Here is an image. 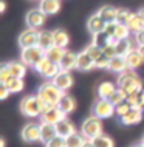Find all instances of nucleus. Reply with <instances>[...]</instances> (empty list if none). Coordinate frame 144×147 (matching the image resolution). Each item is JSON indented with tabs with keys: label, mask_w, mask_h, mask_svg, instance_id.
Instances as JSON below:
<instances>
[{
	"label": "nucleus",
	"mask_w": 144,
	"mask_h": 147,
	"mask_svg": "<svg viewBox=\"0 0 144 147\" xmlns=\"http://www.w3.org/2000/svg\"><path fill=\"white\" fill-rule=\"evenodd\" d=\"M48 109V105L39 96H25L20 101V112L28 118H37L42 116L43 112Z\"/></svg>",
	"instance_id": "nucleus-1"
},
{
	"label": "nucleus",
	"mask_w": 144,
	"mask_h": 147,
	"mask_svg": "<svg viewBox=\"0 0 144 147\" xmlns=\"http://www.w3.org/2000/svg\"><path fill=\"white\" fill-rule=\"evenodd\" d=\"M118 88L124 90L127 94L132 93H141L144 90L143 82L132 70H127L126 73H121L118 78Z\"/></svg>",
	"instance_id": "nucleus-2"
},
{
	"label": "nucleus",
	"mask_w": 144,
	"mask_h": 147,
	"mask_svg": "<svg viewBox=\"0 0 144 147\" xmlns=\"http://www.w3.org/2000/svg\"><path fill=\"white\" fill-rule=\"evenodd\" d=\"M37 96L41 98L48 107H56L59 104V101H61V98L64 96V91L59 88V87H56L53 84V81H50V82H45V84H42L39 87Z\"/></svg>",
	"instance_id": "nucleus-3"
},
{
	"label": "nucleus",
	"mask_w": 144,
	"mask_h": 147,
	"mask_svg": "<svg viewBox=\"0 0 144 147\" xmlns=\"http://www.w3.org/2000/svg\"><path fill=\"white\" fill-rule=\"evenodd\" d=\"M81 133L85 136L87 141H93L96 136L102 135V119H99V118H96L91 115L90 118H87L85 121L82 122Z\"/></svg>",
	"instance_id": "nucleus-4"
},
{
	"label": "nucleus",
	"mask_w": 144,
	"mask_h": 147,
	"mask_svg": "<svg viewBox=\"0 0 144 147\" xmlns=\"http://www.w3.org/2000/svg\"><path fill=\"white\" fill-rule=\"evenodd\" d=\"M45 57V50H42L41 47H31V48L22 50L20 61L25 63L26 67H34L41 59Z\"/></svg>",
	"instance_id": "nucleus-5"
},
{
	"label": "nucleus",
	"mask_w": 144,
	"mask_h": 147,
	"mask_svg": "<svg viewBox=\"0 0 144 147\" xmlns=\"http://www.w3.org/2000/svg\"><path fill=\"white\" fill-rule=\"evenodd\" d=\"M93 116L99 118V119H107L115 115V105L112 104L109 99H98L93 104Z\"/></svg>",
	"instance_id": "nucleus-6"
},
{
	"label": "nucleus",
	"mask_w": 144,
	"mask_h": 147,
	"mask_svg": "<svg viewBox=\"0 0 144 147\" xmlns=\"http://www.w3.org/2000/svg\"><path fill=\"white\" fill-rule=\"evenodd\" d=\"M39 36L41 31L34 30V28H26L25 31H22L19 36V45L22 50L31 48V47H39Z\"/></svg>",
	"instance_id": "nucleus-7"
},
{
	"label": "nucleus",
	"mask_w": 144,
	"mask_h": 147,
	"mask_svg": "<svg viewBox=\"0 0 144 147\" xmlns=\"http://www.w3.org/2000/svg\"><path fill=\"white\" fill-rule=\"evenodd\" d=\"M22 140L25 142H37L41 141V122H28L22 129Z\"/></svg>",
	"instance_id": "nucleus-8"
},
{
	"label": "nucleus",
	"mask_w": 144,
	"mask_h": 147,
	"mask_svg": "<svg viewBox=\"0 0 144 147\" xmlns=\"http://www.w3.org/2000/svg\"><path fill=\"white\" fill-rule=\"evenodd\" d=\"M47 22V14L41 9H31L30 13L26 14V23L28 28H34L39 30L43 26V23Z\"/></svg>",
	"instance_id": "nucleus-9"
},
{
	"label": "nucleus",
	"mask_w": 144,
	"mask_h": 147,
	"mask_svg": "<svg viewBox=\"0 0 144 147\" xmlns=\"http://www.w3.org/2000/svg\"><path fill=\"white\" fill-rule=\"evenodd\" d=\"M62 119H65V115L57 105L56 107H48V109L43 112V115L41 116V122H48V124H57Z\"/></svg>",
	"instance_id": "nucleus-10"
},
{
	"label": "nucleus",
	"mask_w": 144,
	"mask_h": 147,
	"mask_svg": "<svg viewBox=\"0 0 144 147\" xmlns=\"http://www.w3.org/2000/svg\"><path fill=\"white\" fill-rule=\"evenodd\" d=\"M105 25H107V22L104 20V19H102L98 13L93 14V16H90L89 22H87V28H89V31H90V33L93 34V36L104 33V30H105Z\"/></svg>",
	"instance_id": "nucleus-11"
},
{
	"label": "nucleus",
	"mask_w": 144,
	"mask_h": 147,
	"mask_svg": "<svg viewBox=\"0 0 144 147\" xmlns=\"http://www.w3.org/2000/svg\"><path fill=\"white\" fill-rule=\"evenodd\" d=\"M53 84L56 87H59V88L65 93V91H68L71 88V85H73V76H71L70 71H62L61 70V73L53 79Z\"/></svg>",
	"instance_id": "nucleus-12"
},
{
	"label": "nucleus",
	"mask_w": 144,
	"mask_h": 147,
	"mask_svg": "<svg viewBox=\"0 0 144 147\" xmlns=\"http://www.w3.org/2000/svg\"><path fill=\"white\" fill-rule=\"evenodd\" d=\"M76 68L81 70V71L93 70V68H96V62H95V59L84 50L81 53H78V65H76Z\"/></svg>",
	"instance_id": "nucleus-13"
},
{
	"label": "nucleus",
	"mask_w": 144,
	"mask_h": 147,
	"mask_svg": "<svg viewBox=\"0 0 144 147\" xmlns=\"http://www.w3.org/2000/svg\"><path fill=\"white\" fill-rule=\"evenodd\" d=\"M76 65H78V54L73 53V51H65V54H64L62 61L59 62V67H61L62 71H71L76 68Z\"/></svg>",
	"instance_id": "nucleus-14"
},
{
	"label": "nucleus",
	"mask_w": 144,
	"mask_h": 147,
	"mask_svg": "<svg viewBox=\"0 0 144 147\" xmlns=\"http://www.w3.org/2000/svg\"><path fill=\"white\" fill-rule=\"evenodd\" d=\"M121 119V122L124 125H135L138 122H141L143 119V109H132L129 113H126Z\"/></svg>",
	"instance_id": "nucleus-15"
},
{
	"label": "nucleus",
	"mask_w": 144,
	"mask_h": 147,
	"mask_svg": "<svg viewBox=\"0 0 144 147\" xmlns=\"http://www.w3.org/2000/svg\"><path fill=\"white\" fill-rule=\"evenodd\" d=\"M57 136V130L54 124H48V122H41V141L50 142L53 138Z\"/></svg>",
	"instance_id": "nucleus-16"
},
{
	"label": "nucleus",
	"mask_w": 144,
	"mask_h": 147,
	"mask_svg": "<svg viewBox=\"0 0 144 147\" xmlns=\"http://www.w3.org/2000/svg\"><path fill=\"white\" fill-rule=\"evenodd\" d=\"M39 9L43 11L47 16H53L61 9V0H41Z\"/></svg>",
	"instance_id": "nucleus-17"
},
{
	"label": "nucleus",
	"mask_w": 144,
	"mask_h": 147,
	"mask_svg": "<svg viewBox=\"0 0 144 147\" xmlns=\"http://www.w3.org/2000/svg\"><path fill=\"white\" fill-rule=\"evenodd\" d=\"M109 70L113 71V73H126L129 70L127 67V62H126V57L122 56H115L113 59H110V65H109Z\"/></svg>",
	"instance_id": "nucleus-18"
},
{
	"label": "nucleus",
	"mask_w": 144,
	"mask_h": 147,
	"mask_svg": "<svg viewBox=\"0 0 144 147\" xmlns=\"http://www.w3.org/2000/svg\"><path fill=\"white\" fill-rule=\"evenodd\" d=\"M56 130H57V135L59 136H64V138H68L70 135H73L76 132L74 125L71 124V122L68 121V119H62L61 122H57L56 124Z\"/></svg>",
	"instance_id": "nucleus-19"
},
{
	"label": "nucleus",
	"mask_w": 144,
	"mask_h": 147,
	"mask_svg": "<svg viewBox=\"0 0 144 147\" xmlns=\"http://www.w3.org/2000/svg\"><path fill=\"white\" fill-rule=\"evenodd\" d=\"M39 47L42 50H50L51 47H54V36H53V31H48V30H43L41 31V36H39Z\"/></svg>",
	"instance_id": "nucleus-20"
},
{
	"label": "nucleus",
	"mask_w": 144,
	"mask_h": 147,
	"mask_svg": "<svg viewBox=\"0 0 144 147\" xmlns=\"http://www.w3.org/2000/svg\"><path fill=\"white\" fill-rule=\"evenodd\" d=\"M126 62H127V67H129V70H137L138 67H141L144 63V59L143 56L139 54V51H130L129 54L126 56Z\"/></svg>",
	"instance_id": "nucleus-21"
},
{
	"label": "nucleus",
	"mask_w": 144,
	"mask_h": 147,
	"mask_svg": "<svg viewBox=\"0 0 144 147\" xmlns=\"http://www.w3.org/2000/svg\"><path fill=\"white\" fill-rule=\"evenodd\" d=\"M118 87L113 84V82H102L98 87V96L99 99H110L112 94L116 91Z\"/></svg>",
	"instance_id": "nucleus-22"
},
{
	"label": "nucleus",
	"mask_w": 144,
	"mask_h": 147,
	"mask_svg": "<svg viewBox=\"0 0 144 147\" xmlns=\"http://www.w3.org/2000/svg\"><path fill=\"white\" fill-rule=\"evenodd\" d=\"M98 14L105 20L107 23H112V22H116V16H118V9L112 5H105L102 6L101 9L98 11Z\"/></svg>",
	"instance_id": "nucleus-23"
},
{
	"label": "nucleus",
	"mask_w": 144,
	"mask_h": 147,
	"mask_svg": "<svg viewBox=\"0 0 144 147\" xmlns=\"http://www.w3.org/2000/svg\"><path fill=\"white\" fill-rule=\"evenodd\" d=\"M8 67H9V71L14 78H20L23 79L26 74V65L22 61H13V62H8Z\"/></svg>",
	"instance_id": "nucleus-24"
},
{
	"label": "nucleus",
	"mask_w": 144,
	"mask_h": 147,
	"mask_svg": "<svg viewBox=\"0 0 144 147\" xmlns=\"http://www.w3.org/2000/svg\"><path fill=\"white\" fill-rule=\"evenodd\" d=\"M74 105H76V104H74V99L71 98L70 94H67V93H64V96L61 98V101H59V104H57V107L64 112V115H65V116L73 112V110H74Z\"/></svg>",
	"instance_id": "nucleus-25"
},
{
	"label": "nucleus",
	"mask_w": 144,
	"mask_h": 147,
	"mask_svg": "<svg viewBox=\"0 0 144 147\" xmlns=\"http://www.w3.org/2000/svg\"><path fill=\"white\" fill-rule=\"evenodd\" d=\"M53 36H54V47H59V48H64L65 50L70 43V37L68 34L65 33L64 30H54L53 31Z\"/></svg>",
	"instance_id": "nucleus-26"
},
{
	"label": "nucleus",
	"mask_w": 144,
	"mask_h": 147,
	"mask_svg": "<svg viewBox=\"0 0 144 147\" xmlns=\"http://www.w3.org/2000/svg\"><path fill=\"white\" fill-rule=\"evenodd\" d=\"M65 51H67V50L59 48V47H51L50 50H47V51H45V56L50 59L51 62L59 63V62L62 61V57H64V54H65Z\"/></svg>",
	"instance_id": "nucleus-27"
},
{
	"label": "nucleus",
	"mask_w": 144,
	"mask_h": 147,
	"mask_svg": "<svg viewBox=\"0 0 144 147\" xmlns=\"http://www.w3.org/2000/svg\"><path fill=\"white\" fill-rule=\"evenodd\" d=\"M85 136L82 133H78L74 132L73 135H70L68 138H65V142H67V147H82L85 144Z\"/></svg>",
	"instance_id": "nucleus-28"
},
{
	"label": "nucleus",
	"mask_w": 144,
	"mask_h": 147,
	"mask_svg": "<svg viewBox=\"0 0 144 147\" xmlns=\"http://www.w3.org/2000/svg\"><path fill=\"white\" fill-rule=\"evenodd\" d=\"M5 87L11 91V93H20V91L25 88V82H23V79H20V78H11L5 84Z\"/></svg>",
	"instance_id": "nucleus-29"
},
{
	"label": "nucleus",
	"mask_w": 144,
	"mask_h": 147,
	"mask_svg": "<svg viewBox=\"0 0 144 147\" xmlns=\"http://www.w3.org/2000/svg\"><path fill=\"white\" fill-rule=\"evenodd\" d=\"M129 30H130V33H133V34H137L139 33L141 30H144V22H143V19L139 17V14H133L132 16V19H130V22H129Z\"/></svg>",
	"instance_id": "nucleus-30"
},
{
	"label": "nucleus",
	"mask_w": 144,
	"mask_h": 147,
	"mask_svg": "<svg viewBox=\"0 0 144 147\" xmlns=\"http://www.w3.org/2000/svg\"><path fill=\"white\" fill-rule=\"evenodd\" d=\"M53 63H54V62H51L50 59H48V57L45 56V57L41 59V61H39V62L34 65V70L37 71L39 74H42V76L45 78V74L48 73V70L51 68V65H53Z\"/></svg>",
	"instance_id": "nucleus-31"
},
{
	"label": "nucleus",
	"mask_w": 144,
	"mask_h": 147,
	"mask_svg": "<svg viewBox=\"0 0 144 147\" xmlns=\"http://www.w3.org/2000/svg\"><path fill=\"white\" fill-rule=\"evenodd\" d=\"M115 47H116V54L118 56H122L126 57L127 54L130 53V43H129V39H124V40H116L115 42Z\"/></svg>",
	"instance_id": "nucleus-32"
},
{
	"label": "nucleus",
	"mask_w": 144,
	"mask_h": 147,
	"mask_svg": "<svg viewBox=\"0 0 144 147\" xmlns=\"http://www.w3.org/2000/svg\"><path fill=\"white\" fill-rule=\"evenodd\" d=\"M112 40H113V39H110L105 33H101V34L93 36V42H91V43H95L96 47H99V48H102V50H104Z\"/></svg>",
	"instance_id": "nucleus-33"
},
{
	"label": "nucleus",
	"mask_w": 144,
	"mask_h": 147,
	"mask_svg": "<svg viewBox=\"0 0 144 147\" xmlns=\"http://www.w3.org/2000/svg\"><path fill=\"white\" fill-rule=\"evenodd\" d=\"M109 101L116 107V105H119V104H122V102L127 101V93L124 90H121V88H116V91L112 94V98L109 99Z\"/></svg>",
	"instance_id": "nucleus-34"
},
{
	"label": "nucleus",
	"mask_w": 144,
	"mask_h": 147,
	"mask_svg": "<svg viewBox=\"0 0 144 147\" xmlns=\"http://www.w3.org/2000/svg\"><path fill=\"white\" fill-rule=\"evenodd\" d=\"M127 102L130 104L132 109H143V98H141V93L127 94ZM143 110H144V109H143Z\"/></svg>",
	"instance_id": "nucleus-35"
},
{
	"label": "nucleus",
	"mask_w": 144,
	"mask_h": 147,
	"mask_svg": "<svg viewBox=\"0 0 144 147\" xmlns=\"http://www.w3.org/2000/svg\"><path fill=\"white\" fill-rule=\"evenodd\" d=\"M130 37V30L127 25H118L116 28V33H115V37L113 40H124V39H129Z\"/></svg>",
	"instance_id": "nucleus-36"
},
{
	"label": "nucleus",
	"mask_w": 144,
	"mask_h": 147,
	"mask_svg": "<svg viewBox=\"0 0 144 147\" xmlns=\"http://www.w3.org/2000/svg\"><path fill=\"white\" fill-rule=\"evenodd\" d=\"M132 16H133V13H130V11L127 9H118V16H116V23H119V25H129Z\"/></svg>",
	"instance_id": "nucleus-37"
},
{
	"label": "nucleus",
	"mask_w": 144,
	"mask_h": 147,
	"mask_svg": "<svg viewBox=\"0 0 144 147\" xmlns=\"http://www.w3.org/2000/svg\"><path fill=\"white\" fill-rule=\"evenodd\" d=\"M91 142L95 144V147H113V141H112V138H109L107 135H99V136H96Z\"/></svg>",
	"instance_id": "nucleus-38"
},
{
	"label": "nucleus",
	"mask_w": 144,
	"mask_h": 147,
	"mask_svg": "<svg viewBox=\"0 0 144 147\" xmlns=\"http://www.w3.org/2000/svg\"><path fill=\"white\" fill-rule=\"evenodd\" d=\"M11 78H14L13 74H11V71H9V67H8V63H3L2 65V68H0V84L2 85H5L8 81H9Z\"/></svg>",
	"instance_id": "nucleus-39"
},
{
	"label": "nucleus",
	"mask_w": 144,
	"mask_h": 147,
	"mask_svg": "<svg viewBox=\"0 0 144 147\" xmlns=\"http://www.w3.org/2000/svg\"><path fill=\"white\" fill-rule=\"evenodd\" d=\"M85 51L90 54L91 57L95 59V62H96V59H99V57H101L102 54H104V53H102V48H99V47H96L95 43H90V45L85 48Z\"/></svg>",
	"instance_id": "nucleus-40"
},
{
	"label": "nucleus",
	"mask_w": 144,
	"mask_h": 147,
	"mask_svg": "<svg viewBox=\"0 0 144 147\" xmlns=\"http://www.w3.org/2000/svg\"><path fill=\"white\" fill-rule=\"evenodd\" d=\"M130 110H132V107H130L129 102L126 101V102H122V104H119V105L115 107V115H116L118 118H122L124 115H126V113H129Z\"/></svg>",
	"instance_id": "nucleus-41"
},
{
	"label": "nucleus",
	"mask_w": 144,
	"mask_h": 147,
	"mask_svg": "<svg viewBox=\"0 0 144 147\" xmlns=\"http://www.w3.org/2000/svg\"><path fill=\"white\" fill-rule=\"evenodd\" d=\"M47 147H67V142H65V138L64 136H56V138H53L50 142H47L45 144Z\"/></svg>",
	"instance_id": "nucleus-42"
},
{
	"label": "nucleus",
	"mask_w": 144,
	"mask_h": 147,
	"mask_svg": "<svg viewBox=\"0 0 144 147\" xmlns=\"http://www.w3.org/2000/svg\"><path fill=\"white\" fill-rule=\"evenodd\" d=\"M102 53L105 54L109 59H113L115 56H118V54H116V47H115V40H112L109 45H107L105 48L102 50Z\"/></svg>",
	"instance_id": "nucleus-43"
},
{
	"label": "nucleus",
	"mask_w": 144,
	"mask_h": 147,
	"mask_svg": "<svg viewBox=\"0 0 144 147\" xmlns=\"http://www.w3.org/2000/svg\"><path fill=\"white\" fill-rule=\"evenodd\" d=\"M118 25H119V23H116V22L107 23V25H105V30H104V33H105L107 36H109L110 39H113V37H115V33H116Z\"/></svg>",
	"instance_id": "nucleus-44"
},
{
	"label": "nucleus",
	"mask_w": 144,
	"mask_h": 147,
	"mask_svg": "<svg viewBox=\"0 0 144 147\" xmlns=\"http://www.w3.org/2000/svg\"><path fill=\"white\" fill-rule=\"evenodd\" d=\"M109 65H110V59L105 54H102L99 59H96V68H109Z\"/></svg>",
	"instance_id": "nucleus-45"
},
{
	"label": "nucleus",
	"mask_w": 144,
	"mask_h": 147,
	"mask_svg": "<svg viewBox=\"0 0 144 147\" xmlns=\"http://www.w3.org/2000/svg\"><path fill=\"white\" fill-rule=\"evenodd\" d=\"M9 93L11 91L8 90L5 85H0V99H6L8 96H9Z\"/></svg>",
	"instance_id": "nucleus-46"
},
{
	"label": "nucleus",
	"mask_w": 144,
	"mask_h": 147,
	"mask_svg": "<svg viewBox=\"0 0 144 147\" xmlns=\"http://www.w3.org/2000/svg\"><path fill=\"white\" fill-rule=\"evenodd\" d=\"M135 37H137V40H138L139 45H144V30H141L139 33L135 34Z\"/></svg>",
	"instance_id": "nucleus-47"
},
{
	"label": "nucleus",
	"mask_w": 144,
	"mask_h": 147,
	"mask_svg": "<svg viewBox=\"0 0 144 147\" xmlns=\"http://www.w3.org/2000/svg\"><path fill=\"white\" fill-rule=\"evenodd\" d=\"M5 9H6V3H5V0H2L0 2V13H3Z\"/></svg>",
	"instance_id": "nucleus-48"
},
{
	"label": "nucleus",
	"mask_w": 144,
	"mask_h": 147,
	"mask_svg": "<svg viewBox=\"0 0 144 147\" xmlns=\"http://www.w3.org/2000/svg\"><path fill=\"white\" fill-rule=\"evenodd\" d=\"M138 51H139V54H141V56H143V59H144V45H139Z\"/></svg>",
	"instance_id": "nucleus-49"
},
{
	"label": "nucleus",
	"mask_w": 144,
	"mask_h": 147,
	"mask_svg": "<svg viewBox=\"0 0 144 147\" xmlns=\"http://www.w3.org/2000/svg\"><path fill=\"white\" fill-rule=\"evenodd\" d=\"M82 147H95V144L91 141H85V144H84Z\"/></svg>",
	"instance_id": "nucleus-50"
},
{
	"label": "nucleus",
	"mask_w": 144,
	"mask_h": 147,
	"mask_svg": "<svg viewBox=\"0 0 144 147\" xmlns=\"http://www.w3.org/2000/svg\"><path fill=\"white\" fill-rule=\"evenodd\" d=\"M138 14H139V17H141V19H143V22H144V8L138 11Z\"/></svg>",
	"instance_id": "nucleus-51"
},
{
	"label": "nucleus",
	"mask_w": 144,
	"mask_h": 147,
	"mask_svg": "<svg viewBox=\"0 0 144 147\" xmlns=\"http://www.w3.org/2000/svg\"><path fill=\"white\" fill-rule=\"evenodd\" d=\"M5 146H6V141L2 138V140H0V147H5Z\"/></svg>",
	"instance_id": "nucleus-52"
},
{
	"label": "nucleus",
	"mask_w": 144,
	"mask_h": 147,
	"mask_svg": "<svg viewBox=\"0 0 144 147\" xmlns=\"http://www.w3.org/2000/svg\"><path fill=\"white\" fill-rule=\"evenodd\" d=\"M141 98H143V109H144V90L141 91Z\"/></svg>",
	"instance_id": "nucleus-53"
},
{
	"label": "nucleus",
	"mask_w": 144,
	"mask_h": 147,
	"mask_svg": "<svg viewBox=\"0 0 144 147\" xmlns=\"http://www.w3.org/2000/svg\"><path fill=\"white\" fill-rule=\"evenodd\" d=\"M141 144H143V147H144V136H143V140H141Z\"/></svg>",
	"instance_id": "nucleus-54"
},
{
	"label": "nucleus",
	"mask_w": 144,
	"mask_h": 147,
	"mask_svg": "<svg viewBox=\"0 0 144 147\" xmlns=\"http://www.w3.org/2000/svg\"><path fill=\"white\" fill-rule=\"evenodd\" d=\"M133 147H143V144H138V146H133Z\"/></svg>",
	"instance_id": "nucleus-55"
}]
</instances>
